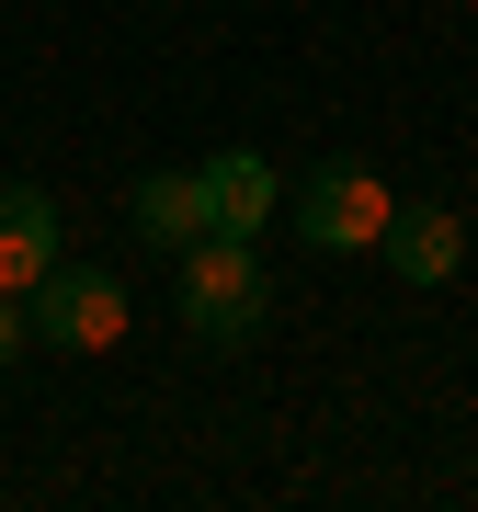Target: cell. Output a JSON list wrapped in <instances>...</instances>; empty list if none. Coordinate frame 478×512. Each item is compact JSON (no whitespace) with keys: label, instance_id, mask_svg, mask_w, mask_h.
<instances>
[{"label":"cell","instance_id":"obj_1","mask_svg":"<svg viewBox=\"0 0 478 512\" xmlns=\"http://www.w3.org/2000/svg\"><path fill=\"white\" fill-rule=\"evenodd\" d=\"M183 330L217 342V353L262 330V262H251V239H194L183 251Z\"/></svg>","mask_w":478,"mask_h":512},{"label":"cell","instance_id":"obj_2","mask_svg":"<svg viewBox=\"0 0 478 512\" xmlns=\"http://www.w3.org/2000/svg\"><path fill=\"white\" fill-rule=\"evenodd\" d=\"M35 342H57V353H114V342H126V285H114L103 262H57V274L35 285Z\"/></svg>","mask_w":478,"mask_h":512},{"label":"cell","instance_id":"obj_3","mask_svg":"<svg viewBox=\"0 0 478 512\" xmlns=\"http://www.w3.org/2000/svg\"><path fill=\"white\" fill-rule=\"evenodd\" d=\"M387 217H399V205H387V183H376L365 160H331L308 194H296V228H308L319 251H376Z\"/></svg>","mask_w":478,"mask_h":512},{"label":"cell","instance_id":"obj_4","mask_svg":"<svg viewBox=\"0 0 478 512\" xmlns=\"http://www.w3.org/2000/svg\"><path fill=\"white\" fill-rule=\"evenodd\" d=\"M57 274V205L35 183H0V296H35Z\"/></svg>","mask_w":478,"mask_h":512},{"label":"cell","instance_id":"obj_5","mask_svg":"<svg viewBox=\"0 0 478 512\" xmlns=\"http://www.w3.org/2000/svg\"><path fill=\"white\" fill-rule=\"evenodd\" d=\"M376 251H387V274H410V285H444V274H456V251H467V228H456V205H399Z\"/></svg>","mask_w":478,"mask_h":512},{"label":"cell","instance_id":"obj_6","mask_svg":"<svg viewBox=\"0 0 478 512\" xmlns=\"http://www.w3.org/2000/svg\"><path fill=\"white\" fill-rule=\"evenodd\" d=\"M137 228H148V239H171V251L217 239V205H205V171H148V183H137Z\"/></svg>","mask_w":478,"mask_h":512},{"label":"cell","instance_id":"obj_7","mask_svg":"<svg viewBox=\"0 0 478 512\" xmlns=\"http://www.w3.org/2000/svg\"><path fill=\"white\" fill-rule=\"evenodd\" d=\"M205 205H217V239H251L262 217H274V160H251V148L205 160Z\"/></svg>","mask_w":478,"mask_h":512},{"label":"cell","instance_id":"obj_8","mask_svg":"<svg viewBox=\"0 0 478 512\" xmlns=\"http://www.w3.org/2000/svg\"><path fill=\"white\" fill-rule=\"evenodd\" d=\"M23 342H35V296H0V365H12Z\"/></svg>","mask_w":478,"mask_h":512}]
</instances>
